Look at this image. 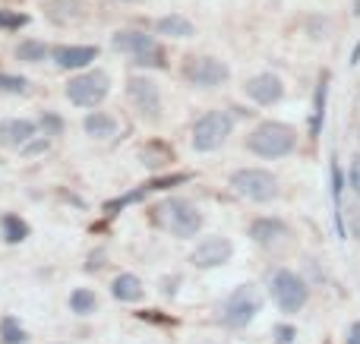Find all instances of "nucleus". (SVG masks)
<instances>
[{"label":"nucleus","mask_w":360,"mask_h":344,"mask_svg":"<svg viewBox=\"0 0 360 344\" xmlns=\"http://www.w3.org/2000/svg\"><path fill=\"white\" fill-rule=\"evenodd\" d=\"M357 60H360V44L354 48V60H351V63H357Z\"/></svg>","instance_id":"nucleus-35"},{"label":"nucleus","mask_w":360,"mask_h":344,"mask_svg":"<svg viewBox=\"0 0 360 344\" xmlns=\"http://www.w3.org/2000/svg\"><path fill=\"white\" fill-rule=\"evenodd\" d=\"M29 139H35L32 120H4L0 124V145H6V149H22Z\"/></svg>","instance_id":"nucleus-14"},{"label":"nucleus","mask_w":360,"mask_h":344,"mask_svg":"<svg viewBox=\"0 0 360 344\" xmlns=\"http://www.w3.org/2000/svg\"><path fill=\"white\" fill-rule=\"evenodd\" d=\"M29 22L25 13H10V10H0V29H22Z\"/></svg>","instance_id":"nucleus-27"},{"label":"nucleus","mask_w":360,"mask_h":344,"mask_svg":"<svg viewBox=\"0 0 360 344\" xmlns=\"http://www.w3.org/2000/svg\"><path fill=\"white\" fill-rule=\"evenodd\" d=\"M111 44L120 54H130L136 67H165L162 44L152 35H146V32H117V35L111 38Z\"/></svg>","instance_id":"nucleus-2"},{"label":"nucleus","mask_w":360,"mask_h":344,"mask_svg":"<svg viewBox=\"0 0 360 344\" xmlns=\"http://www.w3.org/2000/svg\"><path fill=\"white\" fill-rule=\"evenodd\" d=\"M44 13H48L51 22L67 25V22H76V19L82 16V4L79 0H48Z\"/></svg>","instance_id":"nucleus-17"},{"label":"nucleus","mask_w":360,"mask_h":344,"mask_svg":"<svg viewBox=\"0 0 360 344\" xmlns=\"http://www.w3.org/2000/svg\"><path fill=\"white\" fill-rule=\"evenodd\" d=\"M247 95L256 101V105H262V107H269V105H278L281 101V95H285V82L278 79L275 73H259V76H253V79H247Z\"/></svg>","instance_id":"nucleus-12"},{"label":"nucleus","mask_w":360,"mask_h":344,"mask_svg":"<svg viewBox=\"0 0 360 344\" xmlns=\"http://www.w3.org/2000/svg\"><path fill=\"white\" fill-rule=\"evenodd\" d=\"M70 310H73V313H79V316L95 313V310H98V297H95V291L76 288L73 294H70Z\"/></svg>","instance_id":"nucleus-20"},{"label":"nucleus","mask_w":360,"mask_h":344,"mask_svg":"<svg viewBox=\"0 0 360 344\" xmlns=\"http://www.w3.org/2000/svg\"><path fill=\"white\" fill-rule=\"evenodd\" d=\"M111 294H114V300H120V303H136V300H143L146 288L136 275H117L111 284Z\"/></svg>","instance_id":"nucleus-16"},{"label":"nucleus","mask_w":360,"mask_h":344,"mask_svg":"<svg viewBox=\"0 0 360 344\" xmlns=\"http://www.w3.org/2000/svg\"><path fill=\"white\" fill-rule=\"evenodd\" d=\"M108 92H111V79H108V73H101V70L73 76L67 86V98L73 101L76 107H98L101 101L108 98Z\"/></svg>","instance_id":"nucleus-7"},{"label":"nucleus","mask_w":360,"mask_h":344,"mask_svg":"<svg viewBox=\"0 0 360 344\" xmlns=\"http://www.w3.org/2000/svg\"><path fill=\"white\" fill-rule=\"evenodd\" d=\"M247 149L259 158H285L297 149V133H294V126H288V124L266 120V124H259L247 136Z\"/></svg>","instance_id":"nucleus-1"},{"label":"nucleus","mask_w":360,"mask_h":344,"mask_svg":"<svg viewBox=\"0 0 360 344\" xmlns=\"http://www.w3.org/2000/svg\"><path fill=\"white\" fill-rule=\"evenodd\" d=\"M345 344H360V322H354V326L348 329V338H345Z\"/></svg>","instance_id":"nucleus-33"},{"label":"nucleus","mask_w":360,"mask_h":344,"mask_svg":"<svg viewBox=\"0 0 360 344\" xmlns=\"http://www.w3.org/2000/svg\"><path fill=\"white\" fill-rule=\"evenodd\" d=\"M127 95H130V101L136 105V111L143 114V117H149V120L162 117V95H158V86L152 79L133 76V79L127 82Z\"/></svg>","instance_id":"nucleus-10"},{"label":"nucleus","mask_w":360,"mask_h":344,"mask_svg":"<svg viewBox=\"0 0 360 344\" xmlns=\"http://www.w3.org/2000/svg\"><path fill=\"white\" fill-rule=\"evenodd\" d=\"M41 130H44V136H60L63 120L57 117V114H41Z\"/></svg>","instance_id":"nucleus-29"},{"label":"nucleus","mask_w":360,"mask_h":344,"mask_svg":"<svg viewBox=\"0 0 360 344\" xmlns=\"http://www.w3.org/2000/svg\"><path fill=\"white\" fill-rule=\"evenodd\" d=\"M250 237L259 246H272V244H278L281 237H288V225L278 218H256L253 225H250Z\"/></svg>","instance_id":"nucleus-15"},{"label":"nucleus","mask_w":360,"mask_h":344,"mask_svg":"<svg viewBox=\"0 0 360 344\" xmlns=\"http://www.w3.org/2000/svg\"><path fill=\"white\" fill-rule=\"evenodd\" d=\"M272 297L281 313H297V310H304L307 297H310V288H307V282L297 272L278 269L272 275Z\"/></svg>","instance_id":"nucleus-8"},{"label":"nucleus","mask_w":360,"mask_h":344,"mask_svg":"<svg viewBox=\"0 0 360 344\" xmlns=\"http://www.w3.org/2000/svg\"><path fill=\"white\" fill-rule=\"evenodd\" d=\"M184 79L199 88H215L231 79V67L224 60H215V57H186Z\"/></svg>","instance_id":"nucleus-9"},{"label":"nucleus","mask_w":360,"mask_h":344,"mask_svg":"<svg viewBox=\"0 0 360 344\" xmlns=\"http://www.w3.org/2000/svg\"><path fill=\"white\" fill-rule=\"evenodd\" d=\"M326 92H329V76H323L316 86V101H313V126L310 133L319 136V126H323V114H326Z\"/></svg>","instance_id":"nucleus-24"},{"label":"nucleus","mask_w":360,"mask_h":344,"mask_svg":"<svg viewBox=\"0 0 360 344\" xmlns=\"http://www.w3.org/2000/svg\"><path fill=\"white\" fill-rule=\"evenodd\" d=\"M51 57L60 70H82L98 57V48L95 44H60V48H54Z\"/></svg>","instance_id":"nucleus-13"},{"label":"nucleus","mask_w":360,"mask_h":344,"mask_svg":"<svg viewBox=\"0 0 360 344\" xmlns=\"http://www.w3.org/2000/svg\"><path fill=\"white\" fill-rule=\"evenodd\" d=\"M294 338H297V329L294 326H275V341L278 344H291Z\"/></svg>","instance_id":"nucleus-31"},{"label":"nucleus","mask_w":360,"mask_h":344,"mask_svg":"<svg viewBox=\"0 0 360 344\" xmlns=\"http://www.w3.org/2000/svg\"><path fill=\"white\" fill-rule=\"evenodd\" d=\"M51 54H54V48H48L44 41H19V48H16V57L25 63H41Z\"/></svg>","instance_id":"nucleus-22"},{"label":"nucleus","mask_w":360,"mask_h":344,"mask_svg":"<svg viewBox=\"0 0 360 344\" xmlns=\"http://www.w3.org/2000/svg\"><path fill=\"white\" fill-rule=\"evenodd\" d=\"M231 187H234L237 196H243V199L250 202H272L275 196H278V180H275V174H269V171L262 168H240L231 174Z\"/></svg>","instance_id":"nucleus-4"},{"label":"nucleus","mask_w":360,"mask_h":344,"mask_svg":"<svg viewBox=\"0 0 360 344\" xmlns=\"http://www.w3.org/2000/svg\"><path fill=\"white\" fill-rule=\"evenodd\" d=\"M231 256H234V244H231L228 237H205L196 244L190 263L196 265V269H215V265L228 263Z\"/></svg>","instance_id":"nucleus-11"},{"label":"nucleus","mask_w":360,"mask_h":344,"mask_svg":"<svg viewBox=\"0 0 360 344\" xmlns=\"http://www.w3.org/2000/svg\"><path fill=\"white\" fill-rule=\"evenodd\" d=\"M193 180V174H171V177H158V180H152L146 190H168V187H177V183H186Z\"/></svg>","instance_id":"nucleus-28"},{"label":"nucleus","mask_w":360,"mask_h":344,"mask_svg":"<svg viewBox=\"0 0 360 344\" xmlns=\"http://www.w3.org/2000/svg\"><path fill=\"white\" fill-rule=\"evenodd\" d=\"M155 32H158V35H168V38H193V35H196V25H193L186 16H177V13H171V16L158 19Z\"/></svg>","instance_id":"nucleus-18"},{"label":"nucleus","mask_w":360,"mask_h":344,"mask_svg":"<svg viewBox=\"0 0 360 344\" xmlns=\"http://www.w3.org/2000/svg\"><path fill=\"white\" fill-rule=\"evenodd\" d=\"M82 126H86V133L95 139H111L114 133H117V120L105 111H92L86 120H82Z\"/></svg>","instance_id":"nucleus-19"},{"label":"nucleus","mask_w":360,"mask_h":344,"mask_svg":"<svg viewBox=\"0 0 360 344\" xmlns=\"http://www.w3.org/2000/svg\"><path fill=\"white\" fill-rule=\"evenodd\" d=\"M348 180H351V190L357 193V199H360V155L351 161V168H348Z\"/></svg>","instance_id":"nucleus-32"},{"label":"nucleus","mask_w":360,"mask_h":344,"mask_svg":"<svg viewBox=\"0 0 360 344\" xmlns=\"http://www.w3.org/2000/svg\"><path fill=\"white\" fill-rule=\"evenodd\" d=\"M25 338H29V335L19 326L16 316H4V319H0V341L4 344H22Z\"/></svg>","instance_id":"nucleus-23"},{"label":"nucleus","mask_w":360,"mask_h":344,"mask_svg":"<svg viewBox=\"0 0 360 344\" xmlns=\"http://www.w3.org/2000/svg\"><path fill=\"white\" fill-rule=\"evenodd\" d=\"M354 225H357V234H360V209L354 212Z\"/></svg>","instance_id":"nucleus-34"},{"label":"nucleus","mask_w":360,"mask_h":344,"mask_svg":"<svg viewBox=\"0 0 360 344\" xmlns=\"http://www.w3.org/2000/svg\"><path fill=\"white\" fill-rule=\"evenodd\" d=\"M262 307V294L256 284H240L228 294V300L221 303V322L231 329H243L247 322H253V316Z\"/></svg>","instance_id":"nucleus-3"},{"label":"nucleus","mask_w":360,"mask_h":344,"mask_svg":"<svg viewBox=\"0 0 360 344\" xmlns=\"http://www.w3.org/2000/svg\"><path fill=\"white\" fill-rule=\"evenodd\" d=\"M0 92L4 95H25L29 92V79H25V76L0 73Z\"/></svg>","instance_id":"nucleus-25"},{"label":"nucleus","mask_w":360,"mask_h":344,"mask_svg":"<svg viewBox=\"0 0 360 344\" xmlns=\"http://www.w3.org/2000/svg\"><path fill=\"white\" fill-rule=\"evenodd\" d=\"M48 139H29V143L22 145V155H44L48 152Z\"/></svg>","instance_id":"nucleus-30"},{"label":"nucleus","mask_w":360,"mask_h":344,"mask_svg":"<svg viewBox=\"0 0 360 344\" xmlns=\"http://www.w3.org/2000/svg\"><path fill=\"white\" fill-rule=\"evenodd\" d=\"M0 227H4V240H6V244H22V240L29 237V225H25L19 215H4Z\"/></svg>","instance_id":"nucleus-21"},{"label":"nucleus","mask_w":360,"mask_h":344,"mask_svg":"<svg viewBox=\"0 0 360 344\" xmlns=\"http://www.w3.org/2000/svg\"><path fill=\"white\" fill-rule=\"evenodd\" d=\"M158 218L177 237H196L199 227H202V212L193 206L190 199H168L158 209Z\"/></svg>","instance_id":"nucleus-5"},{"label":"nucleus","mask_w":360,"mask_h":344,"mask_svg":"<svg viewBox=\"0 0 360 344\" xmlns=\"http://www.w3.org/2000/svg\"><path fill=\"white\" fill-rule=\"evenodd\" d=\"M231 130H234L231 114H224V111L202 114V117L196 120V126H193V149L196 152H215L218 145L231 136Z\"/></svg>","instance_id":"nucleus-6"},{"label":"nucleus","mask_w":360,"mask_h":344,"mask_svg":"<svg viewBox=\"0 0 360 344\" xmlns=\"http://www.w3.org/2000/svg\"><path fill=\"white\" fill-rule=\"evenodd\" d=\"M143 161L155 168V164L171 161V152H168V149H162V145H146V149H143Z\"/></svg>","instance_id":"nucleus-26"}]
</instances>
